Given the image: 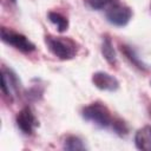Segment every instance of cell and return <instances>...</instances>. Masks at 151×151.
I'll use <instances>...</instances> for the list:
<instances>
[{"label": "cell", "mask_w": 151, "mask_h": 151, "mask_svg": "<svg viewBox=\"0 0 151 151\" xmlns=\"http://www.w3.org/2000/svg\"><path fill=\"white\" fill-rule=\"evenodd\" d=\"M122 52H124V54L126 55V58L130 59V61H131L133 65H136V66L139 67V68H144L143 63L138 59V57L136 55V53H134V51H133L132 48H130V47H127V46H122Z\"/></svg>", "instance_id": "13"}, {"label": "cell", "mask_w": 151, "mask_h": 151, "mask_svg": "<svg viewBox=\"0 0 151 151\" xmlns=\"http://www.w3.org/2000/svg\"><path fill=\"white\" fill-rule=\"evenodd\" d=\"M134 144L139 150L151 151V125H145L136 132Z\"/></svg>", "instance_id": "8"}, {"label": "cell", "mask_w": 151, "mask_h": 151, "mask_svg": "<svg viewBox=\"0 0 151 151\" xmlns=\"http://www.w3.org/2000/svg\"><path fill=\"white\" fill-rule=\"evenodd\" d=\"M64 149L67 151H80V150H85L86 146L79 137L68 136L64 142Z\"/></svg>", "instance_id": "11"}, {"label": "cell", "mask_w": 151, "mask_h": 151, "mask_svg": "<svg viewBox=\"0 0 151 151\" xmlns=\"http://www.w3.org/2000/svg\"><path fill=\"white\" fill-rule=\"evenodd\" d=\"M150 8H151V5H150Z\"/></svg>", "instance_id": "16"}, {"label": "cell", "mask_w": 151, "mask_h": 151, "mask_svg": "<svg viewBox=\"0 0 151 151\" xmlns=\"http://www.w3.org/2000/svg\"><path fill=\"white\" fill-rule=\"evenodd\" d=\"M39 125L38 119L35 118L32 110L26 106L21 109L17 114V126L25 134H31L34 132L35 127Z\"/></svg>", "instance_id": "5"}, {"label": "cell", "mask_w": 151, "mask_h": 151, "mask_svg": "<svg viewBox=\"0 0 151 151\" xmlns=\"http://www.w3.org/2000/svg\"><path fill=\"white\" fill-rule=\"evenodd\" d=\"M83 118L87 122L93 123L96 126L106 129L113 124V118L109 109L101 103H92L83 109Z\"/></svg>", "instance_id": "2"}, {"label": "cell", "mask_w": 151, "mask_h": 151, "mask_svg": "<svg viewBox=\"0 0 151 151\" xmlns=\"http://www.w3.org/2000/svg\"><path fill=\"white\" fill-rule=\"evenodd\" d=\"M11 1H12V2H15V0H11Z\"/></svg>", "instance_id": "15"}, {"label": "cell", "mask_w": 151, "mask_h": 151, "mask_svg": "<svg viewBox=\"0 0 151 151\" xmlns=\"http://www.w3.org/2000/svg\"><path fill=\"white\" fill-rule=\"evenodd\" d=\"M1 40L24 53H31L35 50V45L27 37L6 27L1 28Z\"/></svg>", "instance_id": "3"}, {"label": "cell", "mask_w": 151, "mask_h": 151, "mask_svg": "<svg viewBox=\"0 0 151 151\" xmlns=\"http://www.w3.org/2000/svg\"><path fill=\"white\" fill-rule=\"evenodd\" d=\"M48 19H50V21H51L54 26H57V29H58V32H60V33L65 32V31L67 29V27H68V20H67L64 15H61L60 13L50 12V13H48Z\"/></svg>", "instance_id": "10"}, {"label": "cell", "mask_w": 151, "mask_h": 151, "mask_svg": "<svg viewBox=\"0 0 151 151\" xmlns=\"http://www.w3.org/2000/svg\"><path fill=\"white\" fill-rule=\"evenodd\" d=\"M19 88V80L17 76L7 68H4L1 72V90L6 96L13 97Z\"/></svg>", "instance_id": "7"}, {"label": "cell", "mask_w": 151, "mask_h": 151, "mask_svg": "<svg viewBox=\"0 0 151 151\" xmlns=\"http://www.w3.org/2000/svg\"><path fill=\"white\" fill-rule=\"evenodd\" d=\"M105 17L110 24L122 27V26L127 25V22L130 21L131 17H132V11L130 7L117 2L106 9Z\"/></svg>", "instance_id": "4"}, {"label": "cell", "mask_w": 151, "mask_h": 151, "mask_svg": "<svg viewBox=\"0 0 151 151\" xmlns=\"http://www.w3.org/2000/svg\"><path fill=\"white\" fill-rule=\"evenodd\" d=\"M149 113H150V117H151V106H150V110H149Z\"/></svg>", "instance_id": "14"}, {"label": "cell", "mask_w": 151, "mask_h": 151, "mask_svg": "<svg viewBox=\"0 0 151 151\" xmlns=\"http://www.w3.org/2000/svg\"><path fill=\"white\" fill-rule=\"evenodd\" d=\"M119 2V0H85V4L96 11H100V9H107L110 8L112 5Z\"/></svg>", "instance_id": "12"}, {"label": "cell", "mask_w": 151, "mask_h": 151, "mask_svg": "<svg viewBox=\"0 0 151 151\" xmlns=\"http://www.w3.org/2000/svg\"><path fill=\"white\" fill-rule=\"evenodd\" d=\"M101 53L104 55V58L106 59V61L111 65H114L117 61V57H116V52L113 50L112 42L110 40V38L105 37L103 39V44H101Z\"/></svg>", "instance_id": "9"}, {"label": "cell", "mask_w": 151, "mask_h": 151, "mask_svg": "<svg viewBox=\"0 0 151 151\" xmlns=\"http://www.w3.org/2000/svg\"><path fill=\"white\" fill-rule=\"evenodd\" d=\"M45 42L51 53L61 60H70L78 53V45L71 38L46 35Z\"/></svg>", "instance_id": "1"}, {"label": "cell", "mask_w": 151, "mask_h": 151, "mask_svg": "<svg viewBox=\"0 0 151 151\" xmlns=\"http://www.w3.org/2000/svg\"><path fill=\"white\" fill-rule=\"evenodd\" d=\"M92 83L99 90L109 91V92L117 91L118 87H119L118 80L113 76H111V74H109L106 72H96V73H93Z\"/></svg>", "instance_id": "6"}]
</instances>
